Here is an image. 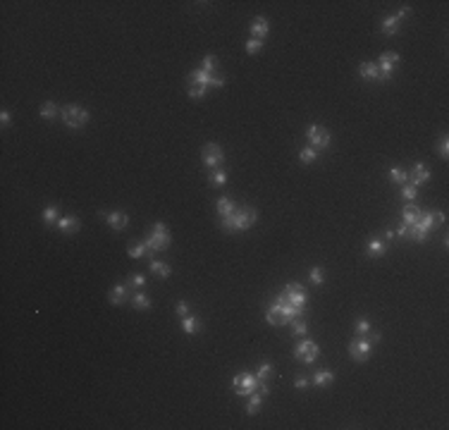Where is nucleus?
I'll return each instance as SVG.
<instances>
[{"label":"nucleus","instance_id":"nucleus-1","mask_svg":"<svg viewBox=\"0 0 449 430\" xmlns=\"http://www.w3.org/2000/svg\"><path fill=\"white\" fill-rule=\"evenodd\" d=\"M253 223H256V208H251V206H239V208H234V213L223 215V220H220V225L224 229H229V232L249 229Z\"/></svg>","mask_w":449,"mask_h":430},{"label":"nucleus","instance_id":"nucleus-2","mask_svg":"<svg viewBox=\"0 0 449 430\" xmlns=\"http://www.w3.org/2000/svg\"><path fill=\"white\" fill-rule=\"evenodd\" d=\"M170 241H172V239H170V232H168V227H165V223H155L153 227L148 229V237H146L143 244H146L148 251H155V254H158V251H165V249H168Z\"/></svg>","mask_w":449,"mask_h":430},{"label":"nucleus","instance_id":"nucleus-3","mask_svg":"<svg viewBox=\"0 0 449 430\" xmlns=\"http://www.w3.org/2000/svg\"><path fill=\"white\" fill-rule=\"evenodd\" d=\"M60 117H62V122H65L69 129H82L86 122L91 120L88 110L82 108V105H65V108L60 110Z\"/></svg>","mask_w":449,"mask_h":430},{"label":"nucleus","instance_id":"nucleus-4","mask_svg":"<svg viewBox=\"0 0 449 430\" xmlns=\"http://www.w3.org/2000/svg\"><path fill=\"white\" fill-rule=\"evenodd\" d=\"M260 385H263V382H260L256 375H251V373H237L234 380H232V387H234V392H237L239 397H249V395H253Z\"/></svg>","mask_w":449,"mask_h":430},{"label":"nucleus","instance_id":"nucleus-5","mask_svg":"<svg viewBox=\"0 0 449 430\" xmlns=\"http://www.w3.org/2000/svg\"><path fill=\"white\" fill-rule=\"evenodd\" d=\"M189 86H201V88H223L227 82H224L223 77H215V74H208V72H203V69H194L191 74H189Z\"/></svg>","mask_w":449,"mask_h":430},{"label":"nucleus","instance_id":"nucleus-6","mask_svg":"<svg viewBox=\"0 0 449 430\" xmlns=\"http://www.w3.org/2000/svg\"><path fill=\"white\" fill-rule=\"evenodd\" d=\"M397 62H399V53H397V51H385V53L380 55V60H378V79H380V82L392 79Z\"/></svg>","mask_w":449,"mask_h":430},{"label":"nucleus","instance_id":"nucleus-7","mask_svg":"<svg viewBox=\"0 0 449 430\" xmlns=\"http://www.w3.org/2000/svg\"><path fill=\"white\" fill-rule=\"evenodd\" d=\"M282 296H284L292 306H296V309H306V304H309V294H306V289L301 287V282H289V285L284 287Z\"/></svg>","mask_w":449,"mask_h":430},{"label":"nucleus","instance_id":"nucleus-8","mask_svg":"<svg viewBox=\"0 0 449 430\" xmlns=\"http://www.w3.org/2000/svg\"><path fill=\"white\" fill-rule=\"evenodd\" d=\"M306 139H309V146H313L315 151L318 148L323 151V148L330 146V132L325 127H320V124H311L306 129Z\"/></svg>","mask_w":449,"mask_h":430},{"label":"nucleus","instance_id":"nucleus-9","mask_svg":"<svg viewBox=\"0 0 449 430\" xmlns=\"http://www.w3.org/2000/svg\"><path fill=\"white\" fill-rule=\"evenodd\" d=\"M370 346H373V342H370L368 337H356V340L349 342V356H351L354 361L363 363V361L370 359Z\"/></svg>","mask_w":449,"mask_h":430},{"label":"nucleus","instance_id":"nucleus-10","mask_svg":"<svg viewBox=\"0 0 449 430\" xmlns=\"http://www.w3.org/2000/svg\"><path fill=\"white\" fill-rule=\"evenodd\" d=\"M318 354H320V349H318V344L313 342V340H304V342L296 344V349H294V359L296 361H304V363H313L318 359Z\"/></svg>","mask_w":449,"mask_h":430},{"label":"nucleus","instance_id":"nucleus-11","mask_svg":"<svg viewBox=\"0 0 449 430\" xmlns=\"http://www.w3.org/2000/svg\"><path fill=\"white\" fill-rule=\"evenodd\" d=\"M201 155H203V165L206 168H213V170L220 168V163L224 160V153L218 143H206L203 151H201Z\"/></svg>","mask_w":449,"mask_h":430},{"label":"nucleus","instance_id":"nucleus-12","mask_svg":"<svg viewBox=\"0 0 449 430\" xmlns=\"http://www.w3.org/2000/svg\"><path fill=\"white\" fill-rule=\"evenodd\" d=\"M268 392H270V387H268V385L263 382V385H260V387H258V390H256L253 395H249V406H246V413H249V416H256V413L260 411L263 397H265Z\"/></svg>","mask_w":449,"mask_h":430},{"label":"nucleus","instance_id":"nucleus-13","mask_svg":"<svg viewBox=\"0 0 449 430\" xmlns=\"http://www.w3.org/2000/svg\"><path fill=\"white\" fill-rule=\"evenodd\" d=\"M108 299H110L112 306H122V304L129 299V285H127V282H117V285L110 289Z\"/></svg>","mask_w":449,"mask_h":430},{"label":"nucleus","instance_id":"nucleus-14","mask_svg":"<svg viewBox=\"0 0 449 430\" xmlns=\"http://www.w3.org/2000/svg\"><path fill=\"white\" fill-rule=\"evenodd\" d=\"M428 179H430V170H428V165H423V163H416L414 170L409 172V184H414V187H421V184H425Z\"/></svg>","mask_w":449,"mask_h":430},{"label":"nucleus","instance_id":"nucleus-15","mask_svg":"<svg viewBox=\"0 0 449 430\" xmlns=\"http://www.w3.org/2000/svg\"><path fill=\"white\" fill-rule=\"evenodd\" d=\"M79 227H82V223H79L77 215H65V218L57 220V229L62 234H74V232H79Z\"/></svg>","mask_w":449,"mask_h":430},{"label":"nucleus","instance_id":"nucleus-16","mask_svg":"<svg viewBox=\"0 0 449 430\" xmlns=\"http://www.w3.org/2000/svg\"><path fill=\"white\" fill-rule=\"evenodd\" d=\"M249 31H251V38L265 41V36H268V31H270L268 19H265V17H256V19L251 22V27H249Z\"/></svg>","mask_w":449,"mask_h":430},{"label":"nucleus","instance_id":"nucleus-17","mask_svg":"<svg viewBox=\"0 0 449 430\" xmlns=\"http://www.w3.org/2000/svg\"><path fill=\"white\" fill-rule=\"evenodd\" d=\"M421 208L416 206V203H409V206H404V210H401V218H404V225L406 227H411V225H416L418 223V218H421Z\"/></svg>","mask_w":449,"mask_h":430},{"label":"nucleus","instance_id":"nucleus-18","mask_svg":"<svg viewBox=\"0 0 449 430\" xmlns=\"http://www.w3.org/2000/svg\"><path fill=\"white\" fill-rule=\"evenodd\" d=\"M105 220H108V225H110L112 229H124L127 223H129V215H124L122 210H112V213L105 215Z\"/></svg>","mask_w":449,"mask_h":430},{"label":"nucleus","instance_id":"nucleus-19","mask_svg":"<svg viewBox=\"0 0 449 430\" xmlns=\"http://www.w3.org/2000/svg\"><path fill=\"white\" fill-rule=\"evenodd\" d=\"M265 320H268L270 325H287V318L282 313L280 304H273V306L265 311Z\"/></svg>","mask_w":449,"mask_h":430},{"label":"nucleus","instance_id":"nucleus-20","mask_svg":"<svg viewBox=\"0 0 449 430\" xmlns=\"http://www.w3.org/2000/svg\"><path fill=\"white\" fill-rule=\"evenodd\" d=\"M385 251H387V244H385V239H370V241H368V256H370V258L385 256Z\"/></svg>","mask_w":449,"mask_h":430},{"label":"nucleus","instance_id":"nucleus-21","mask_svg":"<svg viewBox=\"0 0 449 430\" xmlns=\"http://www.w3.org/2000/svg\"><path fill=\"white\" fill-rule=\"evenodd\" d=\"M182 330H184L187 335H196L198 330H201V320H198V318H194V315H187V318H182Z\"/></svg>","mask_w":449,"mask_h":430},{"label":"nucleus","instance_id":"nucleus-22","mask_svg":"<svg viewBox=\"0 0 449 430\" xmlns=\"http://www.w3.org/2000/svg\"><path fill=\"white\" fill-rule=\"evenodd\" d=\"M313 382H315L318 387H328V385L335 382V373L332 371H318L313 375Z\"/></svg>","mask_w":449,"mask_h":430},{"label":"nucleus","instance_id":"nucleus-23","mask_svg":"<svg viewBox=\"0 0 449 430\" xmlns=\"http://www.w3.org/2000/svg\"><path fill=\"white\" fill-rule=\"evenodd\" d=\"M382 34H385V36L399 34V17H397V15H390V17L382 22Z\"/></svg>","mask_w":449,"mask_h":430},{"label":"nucleus","instance_id":"nucleus-24","mask_svg":"<svg viewBox=\"0 0 449 430\" xmlns=\"http://www.w3.org/2000/svg\"><path fill=\"white\" fill-rule=\"evenodd\" d=\"M208 184L210 187H224L227 184V172L223 168H215V170L210 172V177H208Z\"/></svg>","mask_w":449,"mask_h":430},{"label":"nucleus","instance_id":"nucleus-25","mask_svg":"<svg viewBox=\"0 0 449 430\" xmlns=\"http://www.w3.org/2000/svg\"><path fill=\"white\" fill-rule=\"evenodd\" d=\"M390 182H392V184H399V187L409 184V172L401 170V168H392V170H390Z\"/></svg>","mask_w":449,"mask_h":430},{"label":"nucleus","instance_id":"nucleus-26","mask_svg":"<svg viewBox=\"0 0 449 430\" xmlns=\"http://www.w3.org/2000/svg\"><path fill=\"white\" fill-rule=\"evenodd\" d=\"M359 74H361L363 79H378V65H375V62H361Z\"/></svg>","mask_w":449,"mask_h":430},{"label":"nucleus","instance_id":"nucleus-27","mask_svg":"<svg viewBox=\"0 0 449 430\" xmlns=\"http://www.w3.org/2000/svg\"><path fill=\"white\" fill-rule=\"evenodd\" d=\"M151 273H155L160 280H165V277H170V265L168 263H160V260H151Z\"/></svg>","mask_w":449,"mask_h":430},{"label":"nucleus","instance_id":"nucleus-28","mask_svg":"<svg viewBox=\"0 0 449 430\" xmlns=\"http://www.w3.org/2000/svg\"><path fill=\"white\" fill-rule=\"evenodd\" d=\"M315 158H318V151H315L313 146H306V148H301V151H299V160H301L304 165L315 163Z\"/></svg>","mask_w":449,"mask_h":430},{"label":"nucleus","instance_id":"nucleus-29","mask_svg":"<svg viewBox=\"0 0 449 430\" xmlns=\"http://www.w3.org/2000/svg\"><path fill=\"white\" fill-rule=\"evenodd\" d=\"M132 306H134L137 311H146V309H151V299H148L146 294L137 292V294L132 296Z\"/></svg>","mask_w":449,"mask_h":430},{"label":"nucleus","instance_id":"nucleus-30","mask_svg":"<svg viewBox=\"0 0 449 430\" xmlns=\"http://www.w3.org/2000/svg\"><path fill=\"white\" fill-rule=\"evenodd\" d=\"M289 325H292V327H294V330H292V332H294V335H296V337H304V335H306V332H309V325H306V320H304V318H294V320H292V323H289Z\"/></svg>","mask_w":449,"mask_h":430},{"label":"nucleus","instance_id":"nucleus-31","mask_svg":"<svg viewBox=\"0 0 449 430\" xmlns=\"http://www.w3.org/2000/svg\"><path fill=\"white\" fill-rule=\"evenodd\" d=\"M57 220H60L57 208L55 206H48V208L43 210V223H46V225H57Z\"/></svg>","mask_w":449,"mask_h":430},{"label":"nucleus","instance_id":"nucleus-32","mask_svg":"<svg viewBox=\"0 0 449 430\" xmlns=\"http://www.w3.org/2000/svg\"><path fill=\"white\" fill-rule=\"evenodd\" d=\"M309 280H311V285L320 287V285H323V282H325V270H323V268H311V273H309Z\"/></svg>","mask_w":449,"mask_h":430},{"label":"nucleus","instance_id":"nucleus-33","mask_svg":"<svg viewBox=\"0 0 449 430\" xmlns=\"http://www.w3.org/2000/svg\"><path fill=\"white\" fill-rule=\"evenodd\" d=\"M55 115H57V105L53 101H46V103L41 105V117H43V120H53Z\"/></svg>","mask_w":449,"mask_h":430},{"label":"nucleus","instance_id":"nucleus-34","mask_svg":"<svg viewBox=\"0 0 449 430\" xmlns=\"http://www.w3.org/2000/svg\"><path fill=\"white\" fill-rule=\"evenodd\" d=\"M215 67H218V57L215 55H206L203 57V65H201V69H203V72L213 74V72H215Z\"/></svg>","mask_w":449,"mask_h":430},{"label":"nucleus","instance_id":"nucleus-35","mask_svg":"<svg viewBox=\"0 0 449 430\" xmlns=\"http://www.w3.org/2000/svg\"><path fill=\"white\" fill-rule=\"evenodd\" d=\"M234 208H237V206H234L229 199L218 201V213H220V215H229V213H234Z\"/></svg>","mask_w":449,"mask_h":430},{"label":"nucleus","instance_id":"nucleus-36","mask_svg":"<svg viewBox=\"0 0 449 430\" xmlns=\"http://www.w3.org/2000/svg\"><path fill=\"white\" fill-rule=\"evenodd\" d=\"M270 375H273V366H270V363H268V361H265V363H260V366H258V373H256V378H258V380H260V382H265V380H268V378H270Z\"/></svg>","mask_w":449,"mask_h":430},{"label":"nucleus","instance_id":"nucleus-37","mask_svg":"<svg viewBox=\"0 0 449 430\" xmlns=\"http://www.w3.org/2000/svg\"><path fill=\"white\" fill-rule=\"evenodd\" d=\"M368 332H370V320L359 318V320H356V337H365Z\"/></svg>","mask_w":449,"mask_h":430},{"label":"nucleus","instance_id":"nucleus-38","mask_svg":"<svg viewBox=\"0 0 449 430\" xmlns=\"http://www.w3.org/2000/svg\"><path fill=\"white\" fill-rule=\"evenodd\" d=\"M401 196L406 201H416V196H418V187H414V184H404L401 187Z\"/></svg>","mask_w":449,"mask_h":430},{"label":"nucleus","instance_id":"nucleus-39","mask_svg":"<svg viewBox=\"0 0 449 430\" xmlns=\"http://www.w3.org/2000/svg\"><path fill=\"white\" fill-rule=\"evenodd\" d=\"M260 48H263V41H258V38H249V41H246V53H249V55H256Z\"/></svg>","mask_w":449,"mask_h":430},{"label":"nucleus","instance_id":"nucleus-40","mask_svg":"<svg viewBox=\"0 0 449 430\" xmlns=\"http://www.w3.org/2000/svg\"><path fill=\"white\" fill-rule=\"evenodd\" d=\"M127 251H129L132 258H143V254H146L148 249H146V244H134V246H129Z\"/></svg>","mask_w":449,"mask_h":430},{"label":"nucleus","instance_id":"nucleus-41","mask_svg":"<svg viewBox=\"0 0 449 430\" xmlns=\"http://www.w3.org/2000/svg\"><path fill=\"white\" fill-rule=\"evenodd\" d=\"M437 153H440V158H447V155H449V141H447V137H442V141H440V146H437Z\"/></svg>","mask_w":449,"mask_h":430},{"label":"nucleus","instance_id":"nucleus-42","mask_svg":"<svg viewBox=\"0 0 449 430\" xmlns=\"http://www.w3.org/2000/svg\"><path fill=\"white\" fill-rule=\"evenodd\" d=\"M127 285L134 287V289H141V287L146 285V277H143V275H134V277H132V280H129Z\"/></svg>","mask_w":449,"mask_h":430},{"label":"nucleus","instance_id":"nucleus-43","mask_svg":"<svg viewBox=\"0 0 449 430\" xmlns=\"http://www.w3.org/2000/svg\"><path fill=\"white\" fill-rule=\"evenodd\" d=\"M208 93V88H201V86H189V96L191 98H201V96H206Z\"/></svg>","mask_w":449,"mask_h":430},{"label":"nucleus","instance_id":"nucleus-44","mask_svg":"<svg viewBox=\"0 0 449 430\" xmlns=\"http://www.w3.org/2000/svg\"><path fill=\"white\" fill-rule=\"evenodd\" d=\"M174 311H177V315H179V318H187V315H189V304H187V301H179Z\"/></svg>","mask_w":449,"mask_h":430},{"label":"nucleus","instance_id":"nucleus-45","mask_svg":"<svg viewBox=\"0 0 449 430\" xmlns=\"http://www.w3.org/2000/svg\"><path fill=\"white\" fill-rule=\"evenodd\" d=\"M294 387H296V390H306V387H309V380H306V378H301V375H299V378H296V380H294Z\"/></svg>","mask_w":449,"mask_h":430},{"label":"nucleus","instance_id":"nucleus-46","mask_svg":"<svg viewBox=\"0 0 449 430\" xmlns=\"http://www.w3.org/2000/svg\"><path fill=\"white\" fill-rule=\"evenodd\" d=\"M394 237H399V239H406V237H409V227H406V225H401V227L394 232Z\"/></svg>","mask_w":449,"mask_h":430},{"label":"nucleus","instance_id":"nucleus-47","mask_svg":"<svg viewBox=\"0 0 449 430\" xmlns=\"http://www.w3.org/2000/svg\"><path fill=\"white\" fill-rule=\"evenodd\" d=\"M0 122H2L5 127L10 124V113H7V110H2V113H0Z\"/></svg>","mask_w":449,"mask_h":430},{"label":"nucleus","instance_id":"nucleus-48","mask_svg":"<svg viewBox=\"0 0 449 430\" xmlns=\"http://www.w3.org/2000/svg\"><path fill=\"white\" fill-rule=\"evenodd\" d=\"M409 12H411V10H409V7H401V10H399V15H397V17H399V19H401V17H406V15H409Z\"/></svg>","mask_w":449,"mask_h":430},{"label":"nucleus","instance_id":"nucleus-49","mask_svg":"<svg viewBox=\"0 0 449 430\" xmlns=\"http://www.w3.org/2000/svg\"><path fill=\"white\" fill-rule=\"evenodd\" d=\"M390 239H394V229H387V232H385V241H390Z\"/></svg>","mask_w":449,"mask_h":430}]
</instances>
